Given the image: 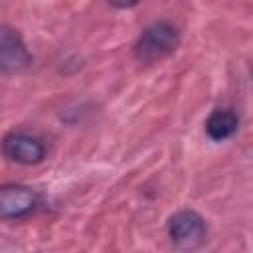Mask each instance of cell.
Instances as JSON below:
<instances>
[{"label": "cell", "instance_id": "obj_1", "mask_svg": "<svg viewBox=\"0 0 253 253\" xmlns=\"http://www.w3.org/2000/svg\"><path fill=\"white\" fill-rule=\"evenodd\" d=\"M180 32L170 22H154L142 30L134 43V57L140 63H156L176 51Z\"/></svg>", "mask_w": 253, "mask_h": 253}, {"label": "cell", "instance_id": "obj_2", "mask_svg": "<svg viewBox=\"0 0 253 253\" xmlns=\"http://www.w3.org/2000/svg\"><path fill=\"white\" fill-rule=\"evenodd\" d=\"M168 237L176 249L190 251L206 241V219L194 210H180L168 219Z\"/></svg>", "mask_w": 253, "mask_h": 253}, {"label": "cell", "instance_id": "obj_3", "mask_svg": "<svg viewBox=\"0 0 253 253\" xmlns=\"http://www.w3.org/2000/svg\"><path fill=\"white\" fill-rule=\"evenodd\" d=\"M32 63V53L22 38V34L8 26L0 24V73H20Z\"/></svg>", "mask_w": 253, "mask_h": 253}, {"label": "cell", "instance_id": "obj_4", "mask_svg": "<svg viewBox=\"0 0 253 253\" xmlns=\"http://www.w3.org/2000/svg\"><path fill=\"white\" fill-rule=\"evenodd\" d=\"M0 146H2V154L16 164L32 166V164H40L45 158L43 142L26 132H8L2 138Z\"/></svg>", "mask_w": 253, "mask_h": 253}, {"label": "cell", "instance_id": "obj_5", "mask_svg": "<svg viewBox=\"0 0 253 253\" xmlns=\"http://www.w3.org/2000/svg\"><path fill=\"white\" fill-rule=\"evenodd\" d=\"M38 206V194L24 184L0 186V219H20Z\"/></svg>", "mask_w": 253, "mask_h": 253}, {"label": "cell", "instance_id": "obj_6", "mask_svg": "<svg viewBox=\"0 0 253 253\" xmlns=\"http://www.w3.org/2000/svg\"><path fill=\"white\" fill-rule=\"evenodd\" d=\"M237 126H239V117L231 109H215L206 121V134L211 140L221 142L233 136Z\"/></svg>", "mask_w": 253, "mask_h": 253}, {"label": "cell", "instance_id": "obj_7", "mask_svg": "<svg viewBox=\"0 0 253 253\" xmlns=\"http://www.w3.org/2000/svg\"><path fill=\"white\" fill-rule=\"evenodd\" d=\"M111 6H115V8H132V6H136L140 0H107Z\"/></svg>", "mask_w": 253, "mask_h": 253}]
</instances>
